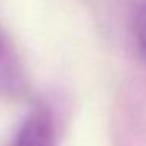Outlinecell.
I'll return each instance as SVG.
<instances>
[{"instance_id":"cell-1","label":"cell","mask_w":146,"mask_h":146,"mask_svg":"<svg viewBox=\"0 0 146 146\" xmlns=\"http://www.w3.org/2000/svg\"><path fill=\"white\" fill-rule=\"evenodd\" d=\"M13 146H55L54 121L49 110L38 107L27 116Z\"/></svg>"},{"instance_id":"cell-2","label":"cell","mask_w":146,"mask_h":146,"mask_svg":"<svg viewBox=\"0 0 146 146\" xmlns=\"http://www.w3.org/2000/svg\"><path fill=\"white\" fill-rule=\"evenodd\" d=\"M19 69H17L14 57L11 55L8 46L5 44L3 38L0 36V90L11 91V90H19Z\"/></svg>"},{"instance_id":"cell-3","label":"cell","mask_w":146,"mask_h":146,"mask_svg":"<svg viewBox=\"0 0 146 146\" xmlns=\"http://www.w3.org/2000/svg\"><path fill=\"white\" fill-rule=\"evenodd\" d=\"M135 38L140 47L146 52V3L138 10L135 17Z\"/></svg>"}]
</instances>
